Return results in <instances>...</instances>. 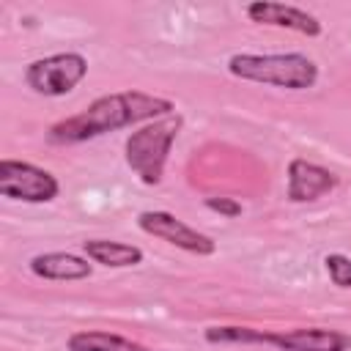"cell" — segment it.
Segmentation results:
<instances>
[{
    "mask_svg": "<svg viewBox=\"0 0 351 351\" xmlns=\"http://www.w3.org/2000/svg\"><path fill=\"white\" fill-rule=\"evenodd\" d=\"M181 123H184L181 115H165L154 123L140 126L126 137V165L140 176L143 184L154 186L162 181L167 154L181 132Z\"/></svg>",
    "mask_w": 351,
    "mask_h": 351,
    "instance_id": "3",
    "label": "cell"
},
{
    "mask_svg": "<svg viewBox=\"0 0 351 351\" xmlns=\"http://www.w3.org/2000/svg\"><path fill=\"white\" fill-rule=\"evenodd\" d=\"M58 178L36 167L30 162L19 159H3L0 162V195L11 200H25V203H49L58 197Z\"/></svg>",
    "mask_w": 351,
    "mask_h": 351,
    "instance_id": "5",
    "label": "cell"
},
{
    "mask_svg": "<svg viewBox=\"0 0 351 351\" xmlns=\"http://www.w3.org/2000/svg\"><path fill=\"white\" fill-rule=\"evenodd\" d=\"M30 271L41 280H63V282H71V280H85L90 277L93 266L80 258V255H71V252H41L30 261Z\"/></svg>",
    "mask_w": 351,
    "mask_h": 351,
    "instance_id": "10",
    "label": "cell"
},
{
    "mask_svg": "<svg viewBox=\"0 0 351 351\" xmlns=\"http://www.w3.org/2000/svg\"><path fill=\"white\" fill-rule=\"evenodd\" d=\"M88 74V60L80 52H58L33 60L25 69L27 85L41 96H66Z\"/></svg>",
    "mask_w": 351,
    "mask_h": 351,
    "instance_id": "4",
    "label": "cell"
},
{
    "mask_svg": "<svg viewBox=\"0 0 351 351\" xmlns=\"http://www.w3.org/2000/svg\"><path fill=\"white\" fill-rule=\"evenodd\" d=\"M206 340L208 343H263V332L250 326H208Z\"/></svg>",
    "mask_w": 351,
    "mask_h": 351,
    "instance_id": "13",
    "label": "cell"
},
{
    "mask_svg": "<svg viewBox=\"0 0 351 351\" xmlns=\"http://www.w3.org/2000/svg\"><path fill=\"white\" fill-rule=\"evenodd\" d=\"M69 351H148V348L110 332H74L69 337Z\"/></svg>",
    "mask_w": 351,
    "mask_h": 351,
    "instance_id": "12",
    "label": "cell"
},
{
    "mask_svg": "<svg viewBox=\"0 0 351 351\" xmlns=\"http://www.w3.org/2000/svg\"><path fill=\"white\" fill-rule=\"evenodd\" d=\"M335 186H337V176L321 165H313L307 159H293L288 165V200L293 203L318 200Z\"/></svg>",
    "mask_w": 351,
    "mask_h": 351,
    "instance_id": "8",
    "label": "cell"
},
{
    "mask_svg": "<svg viewBox=\"0 0 351 351\" xmlns=\"http://www.w3.org/2000/svg\"><path fill=\"white\" fill-rule=\"evenodd\" d=\"M165 115H173V101L170 99L151 96V93H143V90L110 93V96L96 99L88 110L49 126L47 140L55 143V145H74V143L93 140L104 132L123 129V126L137 123V121H148V118L159 121Z\"/></svg>",
    "mask_w": 351,
    "mask_h": 351,
    "instance_id": "1",
    "label": "cell"
},
{
    "mask_svg": "<svg viewBox=\"0 0 351 351\" xmlns=\"http://www.w3.org/2000/svg\"><path fill=\"white\" fill-rule=\"evenodd\" d=\"M137 225L140 230H145L148 236H156L178 250H186L192 255H211L217 250L214 239L189 228L186 222H181L178 217H173L170 211H143L137 217Z\"/></svg>",
    "mask_w": 351,
    "mask_h": 351,
    "instance_id": "6",
    "label": "cell"
},
{
    "mask_svg": "<svg viewBox=\"0 0 351 351\" xmlns=\"http://www.w3.org/2000/svg\"><path fill=\"white\" fill-rule=\"evenodd\" d=\"M82 250L93 263H101V266H110V269H123V266L143 263V250L134 247V244H123V241L88 239V241H82Z\"/></svg>",
    "mask_w": 351,
    "mask_h": 351,
    "instance_id": "11",
    "label": "cell"
},
{
    "mask_svg": "<svg viewBox=\"0 0 351 351\" xmlns=\"http://www.w3.org/2000/svg\"><path fill=\"white\" fill-rule=\"evenodd\" d=\"M324 266L332 277V282L337 288H351V258L340 255V252H332L324 258Z\"/></svg>",
    "mask_w": 351,
    "mask_h": 351,
    "instance_id": "14",
    "label": "cell"
},
{
    "mask_svg": "<svg viewBox=\"0 0 351 351\" xmlns=\"http://www.w3.org/2000/svg\"><path fill=\"white\" fill-rule=\"evenodd\" d=\"M206 206L217 214H225V217H239L241 214V203H236L233 197H206Z\"/></svg>",
    "mask_w": 351,
    "mask_h": 351,
    "instance_id": "15",
    "label": "cell"
},
{
    "mask_svg": "<svg viewBox=\"0 0 351 351\" xmlns=\"http://www.w3.org/2000/svg\"><path fill=\"white\" fill-rule=\"evenodd\" d=\"M263 343H271L282 351H348L351 337L337 329L307 326L288 332H263Z\"/></svg>",
    "mask_w": 351,
    "mask_h": 351,
    "instance_id": "7",
    "label": "cell"
},
{
    "mask_svg": "<svg viewBox=\"0 0 351 351\" xmlns=\"http://www.w3.org/2000/svg\"><path fill=\"white\" fill-rule=\"evenodd\" d=\"M228 71L239 80L274 85L285 90H304L313 88L318 80V66L302 52H280V55L239 52L228 60Z\"/></svg>",
    "mask_w": 351,
    "mask_h": 351,
    "instance_id": "2",
    "label": "cell"
},
{
    "mask_svg": "<svg viewBox=\"0 0 351 351\" xmlns=\"http://www.w3.org/2000/svg\"><path fill=\"white\" fill-rule=\"evenodd\" d=\"M247 16L258 25H274V27H285V30H296L304 33L310 38L321 36V22L296 8V5H285V3H269V0H255L247 5Z\"/></svg>",
    "mask_w": 351,
    "mask_h": 351,
    "instance_id": "9",
    "label": "cell"
}]
</instances>
